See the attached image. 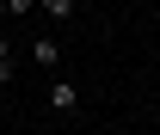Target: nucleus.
I'll use <instances>...</instances> for the list:
<instances>
[{
    "mask_svg": "<svg viewBox=\"0 0 160 135\" xmlns=\"http://www.w3.org/2000/svg\"><path fill=\"white\" fill-rule=\"evenodd\" d=\"M43 104H49L56 117H74L80 111V86L74 80H49V98H43Z\"/></svg>",
    "mask_w": 160,
    "mask_h": 135,
    "instance_id": "obj_1",
    "label": "nucleus"
},
{
    "mask_svg": "<svg viewBox=\"0 0 160 135\" xmlns=\"http://www.w3.org/2000/svg\"><path fill=\"white\" fill-rule=\"evenodd\" d=\"M31 61L56 74V68H62V43H56V37H37V43H31Z\"/></svg>",
    "mask_w": 160,
    "mask_h": 135,
    "instance_id": "obj_2",
    "label": "nucleus"
},
{
    "mask_svg": "<svg viewBox=\"0 0 160 135\" xmlns=\"http://www.w3.org/2000/svg\"><path fill=\"white\" fill-rule=\"evenodd\" d=\"M43 12L62 25V19H74V12H80V0H43Z\"/></svg>",
    "mask_w": 160,
    "mask_h": 135,
    "instance_id": "obj_3",
    "label": "nucleus"
},
{
    "mask_svg": "<svg viewBox=\"0 0 160 135\" xmlns=\"http://www.w3.org/2000/svg\"><path fill=\"white\" fill-rule=\"evenodd\" d=\"M31 6H37V0H6V12H12V19H25Z\"/></svg>",
    "mask_w": 160,
    "mask_h": 135,
    "instance_id": "obj_4",
    "label": "nucleus"
},
{
    "mask_svg": "<svg viewBox=\"0 0 160 135\" xmlns=\"http://www.w3.org/2000/svg\"><path fill=\"white\" fill-rule=\"evenodd\" d=\"M6 80H12V55H0V86H6Z\"/></svg>",
    "mask_w": 160,
    "mask_h": 135,
    "instance_id": "obj_5",
    "label": "nucleus"
}]
</instances>
